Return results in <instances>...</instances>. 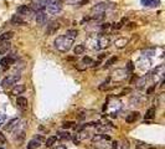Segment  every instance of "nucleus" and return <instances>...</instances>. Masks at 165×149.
Masks as SVG:
<instances>
[{
    "mask_svg": "<svg viewBox=\"0 0 165 149\" xmlns=\"http://www.w3.org/2000/svg\"><path fill=\"white\" fill-rule=\"evenodd\" d=\"M46 8L50 14H57L62 10V4H61V0H47Z\"/></svg>",
    "mask_w": 165,
    "mask_h": 149,
    "instance_id": "3",
    "label": "nucleus"
},
{
    "mask_svg": "<svg viewBox=\"0 0 165 149\" xmlns=\"http://www.w3.org/2000/svg\"><path fill=\"white\" fill-rule=\"evenodd\" d=\"M25 90H26V88H25L24 84H15V87L11 90V95H12V96H19V95L24 93Z\"/></svg>",
    "mask_w": 165,
    "mask_h": 149,
    "instance_id": "9",
    "label": "nucleus"
},
{
    "mask_svg": "<svg viewBox=\"0 0 165 149\" xmlns=\"http://www.w3.org/2000/svg\"><path fill=\"white\" fill-rule=\"evenodd\" d=\"M139 117H140V113H139V112H132L130 115L127 116L126 122H127V123H134Z\"/></svg>",
    "mask_w": 165,
    "mask_h": 149,
    "instance_id": "11",
    "label": "nucleus"
},
{
    "mask_svg": "<svg viewBox=\"0 0 165 149\" xmlns=\"http://www.w3.org/2000/svg\"><path fill=\"white\" fill-rule=\"evenodd\" d=\"M46 20H47V15H46V12L42 11H37L35 14V21L39 24V25H44L46 23Z\"/></svg>",
    "mask_w": 165,
    "mask_h": 149,
    "instance_id": "7",
    "label": "nucleus"
},
{
    "mask_svg": "<svg viewBox=\"0 0 165 149\" xmlns=\"http://www.w3.org/2000/svg\"><path fill=\"white\" fill-rule=\"evenodd\" d=\"M65 35H66L67 37H70V39L74 40V39H76V37L78 36V31H77V30H67Z\"/></svg>",
    "mask_w": 165,
    "mask_h": 149,
    "instance_id": "21",
    "label": "nucleus"
},
{
    "mask_svg": "<svg viewBox=\"0 0 165 149\" xmlns=\"http://www.w3.org/2000/svg\"><path fill=\"white\" fill-rule=\"evenodd\" d=\"M73 41L74 40L67 37L66 35H60V36H57L56 40H55V47H56V50H58L60 52H67L68 50L72 47Z\"/></svg>",
    "mask_w": 165,
    "mask_h": 149,
    "instance_id": "1",
    "label": "nucleus"
},
{
    "mask_svg": "<svg viewBox=\"0 0 165 149\" xmlns=\"http://www.w3.org/2000/svg\"><path fill=\"white\" fill-rule=\"evenodd\" d=\"M107 55H108V54H101V55H99V59H103V57H106Z\"/></svg>",
    "mask_w": 165,
    "mask_h": 149,
    "instance_id": "35",
    "label": "nucleus"
},
{
    "mask_svg": "<svg viewBox=\"0 0 165 149\" xmlns=\"http://www.w3.org/2000/svg\"><path fill=\"white\" fill-rule=\"evenodd\" d=\"M21 79V76L19 73H15V75H10L8 77H5V79L1 81V86L4 88H8L10 86H14V84H16V82Z\"/></svg>",
    "mask_w": 165,
    "mask_h": 149,
    "instance_id": "4",
    "label": "nucleus"
},
{
    "mask_svg": "<svg viewBox=\"0 0 165 149\" xmlns=\"http://www.w3.org/2000/svg\"><path fill=\"white\" fill-rule=\"evenodd\" d=\"M47 5V0H32L30 8L34 12H37V11H42Z\"/></svg>",
    "mask_w": 165,
    "mask_h": 149,
    "instance_id": "5",
    "label": "nucleus"
},
{
    "mask_svg": "<svg viewBox=\"0 0 165 149\" xmlns=\"http://www.w3.org/2000/svg\"><path fill=\"white\" fill-rule=\"evenodd\" d=\"M82 62L86 63V65H91V63H93V61H92V59H91V57H83Z\"/></svg>",
    "mask_w": 165,
    "mask_h": 149,
    "instance_id": "30",
    "label": "nucleus"
},
{
    "mask_svg": "<svg viewBox=\"0 0 165 149\" xmlns=\"http://www.w3.org/2000/svg\"><path fill=\"white\" fill-rule=\"evenodd\" d=\"M0 149H4V148H0Z\"/></svg>",
    "mask_w": 165,
    "mask_h": 149,
    "instance_id": "38",
    "label": "nucleus"
},
{
    "mask_svg": "<svg viewBox=\"0 0 165 149\" xmlns=\"http://www.w3.org/2000/svg\"><path fill=\"white\" fill-rule=\"evenodd\" d=\"M18 124H19V118H12V119H10L8 123H6V126H5V131H8V132H10V131H12L15 127H18Z\"/></svg>",
    "mask_w": 165,
    "mask_h": 149,
    "instance_id": "8",
    "label": "nucleus"
},
{
    "mask_svg": "<svg viewBox=\"0 0 165 149\" xmlns=\"http://www.w3.org/2000/svg\"><path fill=\"white\" fill-rule=\"evenodd\" d=\"M117 60H118V57L117 56H113V57H111L107 62H106V65H104V67H109V66H112L113 63H115L117 62Z\"/></svg>",
    "mask_w": 165,
    "mask_h": 149,
    "instance_id": "26",
    "label": "nucleus"
},
{
    "mask_svg": "<svg viewBox=\"0 0 165 149\" xmlns=\"http://www.w3.org/2000/svg\"><path fill=\"white\" fill-rule=\"evenodd\" d=\"M57 140V137H50L46 139V147H52Z\"/></svg>",
    "mask_w": 165,
    "mask_h": 149,
    "instance_id": "25",
    "label": "nucleus"
},
{
    "mask_svg": "<svg viewBox=\"0 0 165 149\" xmlns=\"http://www.w3.org/2000/svg\"><path fill=\"white\" fill-rule=\"evenodd\" d=\"M74 122H70V120H67V122H64L62 123V127L65 129H68V128H71V127H73Z\"/></svg>",
    "mask_w": 165,
    "mask_h": 149,
    "instance_id": "28",
    "label": "nucleus"
},
{
    "mask_svg": "<svg viewBox=\"0 0 165 149\" xmlns=\"http://www.w3.org/2000/svg\"><path fill=\"white\" fill-rule=\"evenodd\" d=\"M16 106H18L19 108L25 109L27 107V99L25 97H18L16 98Z\"/></svg>",
    "mask_w": 165,
    "mask_h": 149,
    "instance_id": "14",
    "label": "nucleus"
},
{
    "mask_svg": "<svg viewBox=\"0 0 165 149\" xmlns=\"http://www.w3.org/2000/svg\"><path fill=\"white\" fill-rule=\"evenodd\" d=\"M14 62H15V59L11 57V56H6V57L1 59V61H0V63H1L3 67H8V66L12 65Z\"/></svg>",
    "mask_w": 165,
    "mask_h": 149,
    "instance_id": "13",
    "label": "nucleus"
},
{
    "mask_svg": "<svg viewBox=\"0 0 165 149\" xmlns=\"http://www.w3.org/2000/svg\"><path fill=\"white\" fill-rule=\"evenodd\" d=\"M154 90H155V86H153V87H150V88H149V90H148L147 92H148V93H152V92H153Z\"/></svg>",
    "mask_w": 165,
    "mask_h": 149,
    "instance_id": "34",
    "label": "nucleus"
},
{
    "mask_svg": "<svg viewBox=\"0 0 165 149\" xmlns=\"http://www.w3.org/2000/svg\"><path fill=\"white\" fill-rule=\"evenodd\" d=\"M11 24L12 25H24L25 21L23 20V18L20 16V15H14L11 18Z\"/></svg>",
    "mask_w": 165,
    "mask_h": 149,
    "instance_id": "16",
    "label": "nucleus"
},
{
    "mask_svg": "<svg viewBox=\"0 0 165 149\" xmlns=\"http://www.w3.org/2000/svg\"><path fill=\"white\" fill-rule=\"evenodd\" d=\"M115 8V4L114 3H109V1H102V3H98L97 5H94L92 8V11L96 12V14H104L106 11L111 10Z\"/></svg>",
    "mask_w": 165,
    "mask_h": 149,
    "instance_id": "2",
    "label": "nucleus"
},
{
    "mask_svg": "<svg viewBox=\"0 0 165 149\" xmlns=\"http://www.w3.org/2000/svg\"><path fill=\"white\" fill-rule=\"evenodd\" d=\"M123 149H129V148H128V147H124V148H123Z\"/></svg>",
    "mask_w": 165,
    "mask_h": 149,
    "instance_id": "37",
    "label": "nucleus"
},
{
    "mask_svg": "<svg viewBox=\"0 0 165 149\" xmlns=\"http://www.w3.org/2000/svg\"><path fill=\"white\" fill-rule=\"evenodd\" d=\"M127 44H128V40H127L126 37H122V39H119V40L115 41V45L118 46V47H123V46H126Z\"/></svg>",
    "mask_w": 165,
    "mask_h": 149,
    "instance_id": "24",
    "label": "nucleus"
},
{
    "mask_svg": "<svg viewBox=\"0 0 165 149\" xmlns=\"http://www.w3.org/2000/svg\"><path fill=\"white\" fill-rule=\"evenodd\" d=\"M154 116H155V108L152 107V108H149L147 111V113H145V119H152Z\"/></svg>",
    "mask_w": 165,
    "mask_h": 149,
    "instance_id": "23",
    "label": "nucleus"
},
{
    "mask_svg": "<svg viewBox=\"0 0 165 149\" xmlns=\"http://www.w3.org/2000/svg\"><path fill=\"white\" fill-rule=\"evenodd\" d=\"M14 36V32L12 31H6L4 34L0 35V42H5V41H9L10 39H12Z\"/></svg>",
    "mask_w": 165,
    "mask_h": 149,
    "instance_id": "15",
    "label": "nucleus"
},
{
    "mask_svg": "<svg viewBox=\"0 0 165 149\" xmlns=\"http://www.w3.org/2000/svg\"><path fill=\"white\" fill-rule=\"evenodd\" d=\"M56 149H66V148H65V147H64V145H61V147H57V148H56Z\"/></svg>",
    "mask_w": 165,
    "mask_h": 149,
    "instance_id": "36",
    "label": "nucleus"
},
{
    "mask_svg": "<svg viewBox=\"0 0 165 149\" xmlns=\"http://www.w3.org/2000/svg\"><path fill=\"white\" fill-rule=\"evenodd\" d=\"M57 134H58V136H57V139H58V138H60V139H70V138H71V134L68 133L67 131H66V132L60 131Z\"/></svg>",
    "mask_w": 165,
    "mask_h": 149,
    "instance_id": "22",
    "label": "nucleus"
},
{
    "mask_svg": "<svg viewBox=\"0 0 165 149\" xmlns=\"http://www.w3.org/2000/svg\"><path fill=\"white\" fill-rule=\"evenodd\" d=\"M18 12L21 14V15H31L34 11L31 10L30 6H27V5H21V6H19V8H18Z\"/></svg>",
    "mask_w": 165,
    "mask_h": 149,
    "instance_id": "10",
    "label": "nucleus"
},
{
    "mask_svg": "<svg viewBox=\"0 0 165 149\" xmlns=\"http://www.w3.org/2000/svg\"><path fill=\"white\" fill-rule=\"evenodd\" d=\"M73 51H74V55H82V54H83L85 51H86V46L83 45V44H80V45H76V47H74V50H73Z\"/></svg>",
    "mask_w": 165,
    "mask_h": 149,
    "instance_id": "19",
    "label": "nucleus"
},
{
    "mask_svg": "<svg viewBox=\"0 0 165 149\" xmlns=\"http://www.w3.org/2000/svg\"><path fill=\"white\" fill-rule=\"evenodd\" d=\"M144 6H158L160 4V0H142Z\"/></svg>",
    "mask_w": 165,
    "mask_h": 149,
    "instance_id": "17",
    "label": "nucleus"
},
{
    "mask_svg": "<svg viewBox=\"0 0 165 149\" xmlns=\"http://www.w3.org/2000/svg\"><path fill=\"white\" fill-rule=\"evenodd\" d=\"M10 47H11V44L9 41L0 42V55H5L10 50Z\"/></svg>",
    "mask_w": 165,
    "mask_h": 149,
    "instance_id": "12",
    "label": "nucleus"
},
{
    "mask_svg": "<svg viewBox=\"0 0 165 149\" xmlns=\"http://www.w3.org/2000/svg\"><path fill=\"white\" fill-rule=\"evenodd\" d=\"M60 26H61V24H60V21H57V20H52V21H50L49 23V25H47V27H46V35L47 36H51V35H55L56 34V31L60 29Z\"/></svg>",
    "mask_w": 165,
    "mask_h": 149,
    "instance_id": "6",
    "label": "nucleus"
},
{
    "mask_svg": "<svg viewBox=\"0 0 165 149\" xmlns=\"http://www.w3.org/2000/svg\"><path fill=\"white\" fill-rule=\"evenodd\" d=\"M40 147V140L39 139H32L27 144V149H35V148H39Z\"/></svg>",
    "mask_w": 165,
    "mask_h": 149,
    "instance_id": "20",
    "label": "nucleus"
},
{
    "mask_svg": "<svg viewBox=\"0 0 165 149\" xmlns=\"http://www.w3.org/2000/svg\"><path fill=\"white\" fill-rule=\"evenodd\" d=\"M103 19H104V15H103V14H96V15L92 16L93 21H102Z\"/></svg>",
    "mask_w": 165,
    "mask_h": 149,
    "instance_id": "27",
    "label": "nucleus"
},
{
    "mask_svg": "<svg viewBox=\"0 0 165 149\" xmlns=\"http://www.w3.org/2000/svg\"><path fill=\"white\" fill-rule=\"evenodd\" d=\"M5 119H6V116L4 115V113H0V127L5 123Z\"/></svg>",
    "mask_w": 165,
    "mask_h": 149,
    "instance_id": "31",
    "label": "nucleus"
},
{
    "mask_svg": "<svg viewBox=\"0 0 165 149\" xmlns=\"http://www.w3.org/2000/svg\"><path fill=\"white\" fill-rule=\"evenodd\" d=\"M98 88H99V91H106V90L109 88V86H108L107 82H103V83H101V86H99Z\"/></svg>",
    "mask_w": 165,
    "mask_h": 149,
    "instance_id": "29",
    "label": "nucleus"
},
{
    "mask_svg": "<svg viewBox=\"0 0 165 149\" xmlns=\"http://www.w3.org/2000/svg\"><path fill=\"white\" fill-rule=\"evenodd\" d=\"M109 46V39L106 36H99V48H104Z\"/></svg>",
    "mask_w": 165,
    "mask_h": 149,
    "instance_id": "18",
    "label": "nucleus"
},
{
    "mask_svg": "<svg viewBox=\"0 0 165 149\" xmlns=\"http://www.w3.org/2000/svg\"><path fill=\"white\" fill-rule=\"evenodd\" d=\"M120 27H122V23H118V24L113 25V29H120Z\"/></svg>",
    "mask_w": 165,
    "mask_h": 149,
    "instance_id": "33",
    "label": "nucleus"
},
{
    "mask_svg": "<svg viewBox=\"0 0 165 149\" xmlns=\"http://www.w3.org/2000/svg\"><path fill=\"white\" fill-rule=\"evenodd\" d=\"M5 142H6V138H5V136H4V134H3L1 132H0V143H1V144H4Z\"/></svg>",
    "mask_w": 165,
    "mask_h": 149,
    "instance_id": "32",
    "label": "nucleus"
}]
</instances>
